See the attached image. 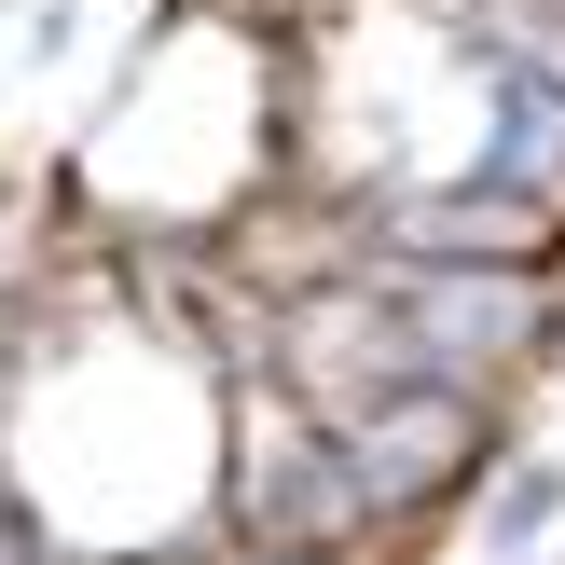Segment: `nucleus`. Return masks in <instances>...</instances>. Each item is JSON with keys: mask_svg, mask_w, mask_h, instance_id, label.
<instances>
[{"mask_svg": "<svg viewBox=\"0 0 565 565\" xmlns=\"http://www.w3.org/2000/svg\"><path fill=\"white\" fill-rule=\"evenodd\" d=\"M373 276H386V303H401L414 386L511 401V386L552 359V331H565V290L539 263H373Z\"/></svg>", "mask_w": 565, "mask_h": 565, "instance_id": "obj_1", "label": "nucleus"}, {"mask_svg": "<svg viewBox=\"0 0 565 565\" xmlns=\"http://www.w3.org/2000/svg\"><path fill=\"white\" fill-rule=\"evenodd\" d=\"M221 511H235V539H263V552H345V565L401 552V524L359 497L345 441L303 428L263 373H248V401H235V483H221Z\"/></svg>", "mask_w": 565, "mask_h": 565, "instance_id": "obj_2", "label": "nucleus"}, {"mask_svg": "<svg viewBox=\"0 0 565 565\" xmlns=\"http://www.w3.org/2000/svg\"><path fill=\"white\" fill-rule=\"evenodd\" d=\"M331 441H345L359 497L414 539V524H428L441 497H469V469L497 456V401H469V386H386V401H359Z\"/></svg>", "mask_w": 565, "mask_h": 565, "instance_id": "obj_3", "label": "nucleus"}, {"mask_svg": "<svg viewBox=\"0 0 565 565\" xmlns=\"http://www.w3.org/2000/svg\"><path fill=\"white\" fill-rule=\"evenodd\" d=\"M552 235H565V207L483 180V166H469L456 193H401V207H386V263H539Z\"/></svg>", "mask_w": 565, "mask_h": 565, "instance_id": "obj_4", "label": "nucleus"}, {"mask_svg": "<svg viewBox=\"0 0 565 565\" xmlns=\"http://www.w3.org/2000/svg\"><path fill=\"white\" fill-rule=\"evenodd\" d=\"M497 83V125H483V180L539 193V207H565V83L539 70V55H483Z\"/></svg>", "mask_w": 565, "mask_h": 565, "instance_id": "obj_5", "label": "nucleus"}, {"mask_svg": "<svg viewBox=\"0 0 565 565\" xmlns=\"http://www.w3.org/2000/svg\"><path fill=\"white\" fill-rule=\"evenodd\" d=\"M552 511H565V469H552V456H511V469H497V497H483V539H497V552H539Z\"/></svg>", "mask_w": 565, "mask_h": 565, "instance_id": "obj_6", "label": "nucleus"}, {"mask_svg": "<svg viewBox=\"0 0 565 565\" xmlns=\"http://www.w3.org/2000/svg\"><path fill=\"white\" fill-rule=\"evenodd\" d=\"M0 565H42V524H28L14 497H0Z\"/></svg>", "mask_w": 565, "mask_h": 565, "instance_id": "obj_7", "label": "nucleus"}, {"mask_svg": "<svg viewBox=\"0 0 565 565\" xmlns=\"http://www.w3.org/2000/svg\"><path fill=\"white\" fill-rule=\"evenodd\" d=\"M207 565H345V552H263V539H235V552H207Z\"/></svg>", "mask_w": 565, "mask_h": 565, "instance_id": "obj_8", "label": "nucleus"}]
</instances>
